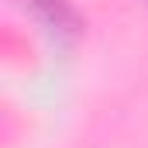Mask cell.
Segmentation results:
<instances>
[{
	"instance_id": "obj_1",
	"label": "cell",
	"mask_w": 148,
	"mask_h": 148,
	"mask_svg": "<svg viewBox=\"0 0 148 148\" xmlns=\"http://www.w3.org/2000/svg\"><path fill=\"white\" fill-rule=\"evenodd\" d=\"M21 3H24V10L35 14L41 31L55 45H73L79 38V14L73 10L69 0H21Z\"/></svg>"
}]
</instances>
